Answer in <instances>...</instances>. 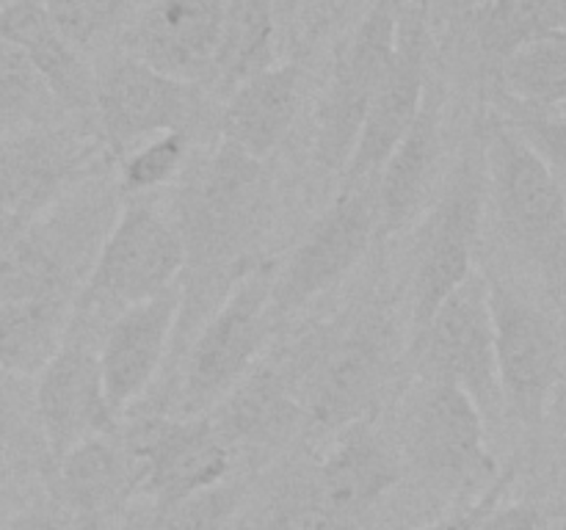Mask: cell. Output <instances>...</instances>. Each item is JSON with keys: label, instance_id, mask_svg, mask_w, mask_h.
I'll list each match as a JSON object with an SVG mask.
<instances>
[{"label": "cell", "instance_id": "1", "mask_svg": "<svg viewBox=\"0 0 566 530\" xmlns=\"http://www.w3.org/2000/svg\"><path fill=\"white\" fill-rule=\"evenodd\" d=\"M396 357V324L374 304L321 331L298 351L302 409L321 431L359 423L379 398Z\"/></svg>", "mask_w": 566, "mask_h": 530}, {"label": "cell", "instance_id": "22", "mask_svg": "<svg viewBox=\"0 0 566 530\" xmlns=\"http://www.w3.org/2000/svg\"><path fill=\"white\" fill-rule=\"evenodd\" d=\"M302 66L274 64L238 83L221 110V141L263 160L287 136L302 105Z\"/></svg>", "mask_w": 566, "mask_h": 530}, {"label": "cell", "instance_id": "37", "mask_svg": "<svg viewBox=\"0 0 566 530\" xmlns=\"http://www.w3.org/2000/svg\"><path fill=\"white\" fill-rule=\"evenodd\" d=\"M545 265H547V276H551V287L556 293L558 301L566 307V235L558 237L545 254Z\"/></svg>", "mask_w": 566, "mask_h": 530}, {"label": "cell", "instance_id": "27", "mask_svg": "<svg viewBox=\"0 0 566 530\" xmlns=\"http://www.w3.org/2000/svg\"><path fill=\"white\" fill-rule=\"evenodd\" d=\"M501 83L525 108H558L566 103V28L523 44L501 61Z\"/></svg>", "mask_w": 566, "mask_h": 530}, {"label": "cell", "instance_id": "26", "mask_svg": "<svg viewBox=\"0 0 566 530\" xmlns=\"http://www.w3.org/2000/svg\"><path fill=\"white\" fill-rule=\"evenodd\" d=\"M274 66V0H227L213 75L227 88Z\"/></svg>", "mask_w": 566, "mask_h": 530}, {"label": "cell", "instance_id": "40", "mask_svg": "<svg viewBox=\"0 0 566 530\" xmlns=\"http://www.w3.org/2000/svg\"><path fill=\"white\" fill-rule=\"evenodd\" d=\"M459 6H484V3H490V0H457Z\"/></svg>", "mask_w": 566, "mask_h": 530}, {"label": "cell", "instance_id": "12", "mask_svg": "<svg viewBox=\"0 0 566 530\" xmlns=\"http://www.w3.org/2000/svg\"><path fill=\"white\" fill-rule=\"evenodd\" d=\"M503 403L523 423L545 417L562 375V342L551 318L503 282L486 279Z\"/></svg>", "mask_w": 566, "mask_h": 530}, {"label": "cell", "instance_id": "6", "mask_svg": "<svg viewBox=\"0 0 566 530\" xmlns=\"http://www.w3.org/2000/svg\"><path fill=\"white\" fill-rule=\"evenodd\" d=\"M418 370L423 381H446L468 392L484 420L501 412L503 395L484 274L473 271L418 331Z\"/></svg>", "mask_w": 566, "mask_h": 530}, {"label": "cell", "instance_id": "38", "mask_svg": "<svg viewBox=\"0 0 566 530\" xmlns=\"http://www.w3.org/2000/svg\"><path fill=\"white\" fill-rule=\"evenodd\" d=\"M28 226H31V221H25L20 213H14L9 204L0 202V252L9 248L11 243L20 241L28 232Z\"/></svg>", "mask_w": 566, "mask_h": 530}, {"label": "cell", "instance_id": "8", "mask_svg": "<svg viewBox=\"0 0 566 530\" xmlns=\"http://www.w3.org/2000/svg\"><path fill=\"white\" fill-rule=\"evenodd\" d=\"M486 197L514 241L545 254L566 235V193L556 171L509 121H492L484 138Z\"/></svg>", "mask_w": 566, "mask_h": 530}, {"label": "cell", "instance_id": "16", "mask_svg": "<svg viewBox=\"0 0 566 530\" xmlns=\"http://www.w3.org/2000/svg\"><path fill=\"white\" fill-rule=\"evenodd\" d=\"M180 307V290L169 287L160 296L133 304L111 318L97 353L105 398L116 417H122L158 375L175 335Z\"/></svg>", "mask_w": 566, "mask_h": 530}, {"label": "cell", "instance_id": "35", "mask_svg": "<svg viewBox=\"0 0 566 530\" xmlns=\"http://www.w3.org/2000/svg\"><path fill=\"white\" fill-rule=\"evenodd\" d=\"M509 480H512V473L503 475V478H497L495 484L486 486V491L481 495V500L473 502L470 508H464L462 513H457V517L440 519V522L429 524V528H423V530H475V528H479L481 519L486 517V511H492V508L501 502V497H503V491H506Z\"/></svg>", "mask_w": 566, "mask_h": 530}, {"label": "cell", "instance_id": "29", "mask_svg": "<svg viewBox=\"0 0 566 530\" xmlns=\"http://www.w3.org/2000/svg\"><path fill=\"white\" fill-rule=\"evenodd\" d=\"M55 103L53 92L17 44L0 39V119H36Z\"/></svg>", "mask_w": 566, "mask_h": 530}, {"label": "cell", "instance_id": "33", "mask_svg": "<svg viewBox=\"0 0 566 530\" xmlns=\"http://www.w3.org/2000/svg\"><path fill=\"white\" fill-rule=\"evenodd\" d=\"M517 127L520 136L547 160L556 177L562 180L566 177V116L556 119V116H523V119L512 121Z\"/></svg>", "mask_w": 566, "mask_h": 530}, {"label": "cell", "instance_id": "5", "mask_svg": "<svg viewBox=\"0 0 566 530\" xmlns=\"http://www.w3.org/2000/svg\"><path fill=\"white\" fill-rule=\"evenodd\" d=\"M269 204L263 160L221 141L197 169L180 199V232L186 259L219 268L258 230Z\"/></svg>", "mask_w": 566, "mask_h": 530}, {"label": "cell", "instance_id": "10", "mask_svg": "<svg viewBox=\"0 0 566 530\" xmlns=\"http://www.w3.org/2000/svg\"><path fill=\"white\" fill-rule=\"evenodd\" d=\"M426 55H429V28H426V6L420 0L407 9L401 6L392 59L376 86L363 130L354 144L348 166L343 169V188L376 180L396 144L412 127L415 116L426 103Z\"/></svg>", "mask_w": 566, "mask_h": 530}, {"label": "cell", "instance_id": "2", "mask_svg": "<svg viewBox=\"0 0 566 530\" xmlns=\"http://www.w3.org/2000/svg\"><path fill=\"white\" fill-rule=\"evenodd\" d=\"M182 265L186 246L177 226L149 204L130 202L99 243L75 301V315L111 312L114 318L122 309L175 287Z\"/></svg>", "mask_w": 566, "mask_h": 530}, {"label": "cell", "instance_id": "23", "mask_svg": "<svg viewBox=\"0 0 566 530\" xmlns=\"http://www.w3.org/2000/svg\"><path fill=\"white\" fill-rule=\"evenodd\" d=\"M442 152L440 108L426 97L412 127L385 160L376 174V208H379V235L403 230L423 208L434 188L437 163Z\"/></svg>", "mask_w": 566, "mask_h": 530}, {"label": "cell", "instance_id": "7", "mask_svg": "<svg viewBox=\"0 0 566 530\" xmlns=\"http://www.w3.org/2000/svg\"><path fill=\"white\" fill-rule=\"evenodd\" d=\"M379 235L376 180L343 188L307 230L271 287V315L282 318L340 285Z\"/></svg>", "mask_w": 566, "mask_h": 530}, {"label": "cell", "instance_id": "19", "mask_svg": "<svg viewBox=\"0 0 566 530\" xmlns=\"http://www.w3.org/2000/svg\"><path fill=\"white\" fill-rule=\"evenodd\" d=\"M92 163V149L70 138L50 132L6 138L0 141V202L33 224L64 199Z\"/></svg>", "mask_w": 566, "mask_h": 530}, {"label": "cell", "instance_id": "28", "mask_svg": "<svg viewBox=\"0 0 566 530\" xmlns=\"http://www.w3.org/2000/svg\"><path fill=\"white\" fill-rule=\"evenodd\" d=\"M566 28V0H490L481 6L479 42L503 61L523 44Z\"/></svg>", "mask_w": 566, "mask_h": 530}, {"label": "cell", "instance_id": "4", "mask_svg": "<svg viewBox=\"0 0 566 530\" xmlns=\"http://www.w3.org/2000/svg\"><path fill=\"white\" fill-rule=\"evenodd\" d=\"M486 199L484 149H468L440 199L431 204L415 243L412 320L423 329L442 301L473 274Z\"/></svg>", "mask_w": 566, "mask_h": 530}, {"label": "cell", "instance_id": "24", "mask_svg": "<svg viewBox=\"0 0 566 530\" xmlns=\"http://www.w3.org/2000/svg\"><path fill=\"white\" fill-rule=\"evenodd\" d=\"M0 39L17 44L31 59L55 103L94 114L97 75L86 70L83 55L61 36L42 0H17L0 9Z\"/></svg>", "mask_w": 566, "mask_h": 530}, {"label": "cell", "instance_id": "32", "mask_svg": "<svg viewBox=\"0 0 566 530\" xmlns=\"http://www.w3.org/2000/svg\"><path fill=\"white\" fill-rule=\"evenodd\" d=\"M42 3L61 36L77 53H83L99 36H105V31L125 11V0H42Z\"/></svg>", "mask_w": 566, "mask_h": 530}, {"label": "cell", "instance_id": "9", "mask_svg": "<svg viewBox=\"0 0 566 530\" xmlns=\"http://www.w3.org/2000/svg\"><path fill=\"white\" fill-rule=\"evenodd\" d=\"M398 14H401L398 0H376L337 59L329 86L321 99L318 132H315V158L324 169L348 166L370 99L392 59Z\"/></svg>", "mask_w": 566, "mask_h": 530}, {"label": "cell", "instance_id": "13", "mask_svg": "<svg viewBox=\"0 0 566 530\" xmlns=\"http://www.w3.org/2000/svg\"><path fill=\"white\" fill-rule=\"evenodd\" d=\"M409 456L448 486L495 484L497 464L486 451L484 414L468 392L446 381H420L409 409Z\"/></svg>", "mask_w": 566, "mask_h": 530}, {"label": "cell", "instance_id": "21", "mask_svg": "<svg viewBox=\"0 0 566 530\" xmlns=\"http://www.w3.org/2000/svg\"><path fill=\"white\" fill-rule=\"evenodd\" d=\"M302 409L298 357L285 364H254L210 417L224 445L258 447L285 434ZM304 412V409H302Z\"/></svg>", "mask_w": 566, "mask_h": 530}, {"label": "cell", "instance_id": "31", "mask_svg": "<svg viewBox=\"0 0 566 530\" xmlns=\"http://www.w3.org/2000/svg\"><path fill=\"white\" fill-rule=\"evenodd\" d=\"M243 491L247 484L230 478L193 491L160 511L155 530H224L241 506Z\"/></svg>", "mask_w": 566, "mask_h": 530}, {"label": "cell", "instance_id": "25", "mask_svg": "<svg viewBox=\"0 0 566 530\" xmlns=\"http://www.w3.org/2000/svg\"><path fill=\"white\" fill-rule=\"evenodd\" d=\"M75 298L70 293L20 298L0 307V370L36 379L70 335Z\"/></svg>", "mask_w": 566, "mask_h": 530}, {"label": "cell", "instance_id": "34", "mask_svg": "<svg viewBox=\"0 0 566 530\" xmlns=\"http://www.w3.org/2000/svg\"><path fill=\"white\" fill-rule=\"evenodd\" d=\"M547 517L536 506H525V502H517V506H501L497 502L492 511H486V517L481 519L475 530H545Z\"/></svg>", "mask_w": 566, "mask_h": 530}, {"label": "cell", "instance_id": "20", "mask_svg": "<svg viewBox=\"0 0 566 530\" xmlns=\"http://www.w3.org/2000/svg\"><path fill=\"white\" fill-rule=\"evenodd\" d=\"M53 464L55 506L94 524L138 495V464L116 431L83 439Z\"/></svg>", "mask_w": 566, "mask_h": 530}, {"label": "cell", "instance_id": "39", "mask_svg": "<svg viewBox=\"0 0 566 530\" xmlns=\"http://www.w3.org/2000/svg\"><path fill=\"white\" fill-rule=\"evenodd\" d=\"M9 379L3 370H0V442H3L6 431H9V420H11V401H9Z\"/></svg>", "mask_w": 566, "mask_h": 530}, {"label": "cell", "instance_id": "3", "mask_svg": "<svg viewBox=\"0 0 566 530\" xmlns=\"http://www.w3.org/2000/svg\"><path fill=\"white\" fill-rule=\"evenodd\" d=\"M271 268H247L188 351L180 406L186 417L216 409L258 364L271 329Z\"/></svg>", "mask_w": 566, "mask_h": 530}, {"label": "cell", "instance_id": "18", "mask_svg": "<svg viewBox=\"0 0 566 530\" xmlns=\"http://www.w3.org/2000/svg\"><path fill=\"white\" fill-rule=\"evenodd\" d=\"M337 434L340 436L329 453L307 475V484L326 511L363 528L376 502L398 484L401 467L365 420L346 425Z\"/></svg>", "mask_w": 566, "mask_h": 530}, {"label": "cell", "instance_id": "11", "mask_svg": "<svg viewBox=\"0 0 566 530\" xmlns=\"http://www.w3.org/2000/svg\"><path fill=\"white\" fill-rule=\"evenodd\" d=\"M199 108L197 83L160 75L133 55L111 61L94 83V114L114 158H125V152L160 132H188Z\"/></svg>", "mask_w": 566, "mask_h": 530}, {"label": "cell", "instance_id": "14", "mask_svg": "<svg viewBox=\"0 0 566 530\" xmlns=\"http://www.w3.org/2000/svg\"><path fill=\"white\" fill-rule=\"evenodd\" d=\"M138 464V495L166 511L182 497L230 478L232 451L210 417L142 420L125 436Z\"/></svg>", "mask_w": 566, "mask_h": 530}, {"label": "cell", "instance_id": "41", "mask_svg": "<svg viewBox=\"0 0 566 530\" xmlns=\"http://www.w3.org/2000/svg\"><path fill=\"white\" fill-rule=\"evenodd\" d=\"M11 3H17V0H0V9H6V6H11Z\"/></svg>", "mask_w": 566, "mask_h": 530}, {"label": "cell", "instance_id": "30", "mask_svg": "<svg viewBox=\"0 0 566 530\" xmlns=\"http://www.w3.org/2000/svg\"><path fill=\"white\" fill-rule=\"evenodd\" d=\"M188 147H191V132L171 130L130 149L127 158H122V191L136 197V193L153 191V188L169 182L171 177L180 174L182 163L188 158Z\"/></svg>", "mask_w": 566, "mask_h": 530}, {"label": "cell", "instance_id": "17", "mask_svg": "<svg viewBox=\"0 0 566 530\" xmlns=\"http://www.w3.org/2000/svg\"><path fill=\"white\" fill-rule=\"evenodd\" d=\"M221 14V0H153L127 36V55L175 81H202L213 75Z\"/></svg>", "mask_w": 566, "mask_h": 530}, {"label": "cell", "instance_id": "36", "mask_svg": "<svg viewBox=\"0 0 566 530\" xmlns=\"http://www.w3.org/2000/svg\"><path fill=\"white\" fill-rule=\"evenodd\" d=\"M17 530H97V524L64 511L61 506H53L25 513L20 524H17Z\"/></svg>", "mask_w": 566, "mask_h": 530}, {"label": "cell", "instance_id": "42", "mask_svg": "<svg viewBox=\"0 0 566 530\" xmlns=\"http://www.w3.org/2000/svg\"><path fill=\"white\" fill-rule=\"evenodd\" d=\"M562 108H564V116H566V103H564V105H562Z\"/></svg>", "mask_w": 566, "mask_h": 530}, {"label": "cell", "instance_id": "15", "mask_svg": "<svg viewBox=\"0 0 566 530\" xmlns=\"http://www.w3.org/2000/svg\"><path fill=\"white\" fill-rule=\"evenodd\" d=\"M36 417L53 462L83 439L119 428L105 398L99 353L72 331L36 375Z\"/></svg>", "mask_w": 566, "mask_h": 530}]
</instances>
